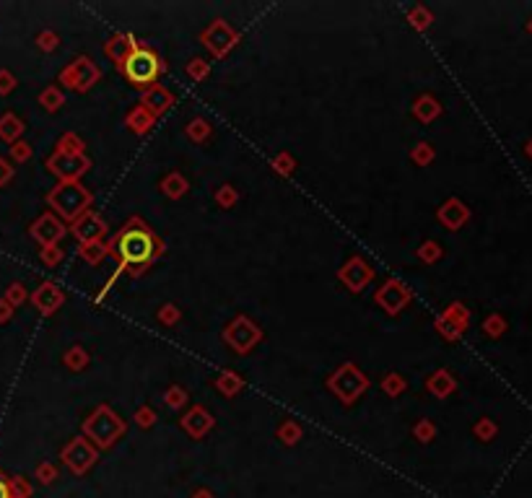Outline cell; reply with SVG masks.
Masks as SVG:
<instances>
[{
	"instance_id": "ac0fdd59",
	"label": "cell",
	"mask_w": 532,
	"mask_h": 498,
	"mask_svg": "<svg viewBox=\"0 0 532 498\" xmlns=\"http://www.w3.org/2000/svg\"><path fill=\"white\" fill-rule=\"evenodd\" d=\"M135 47H138V42H135V36H133V34H115L107 42L104 52H107V57L115 63L117 71H120V68H123V63H125V57L135 50Z\"/></svg>"
},
{
	"instance_id": "5bb4252c",
	"label": "cell",
	"mask_w": 532,
	"mask_h": 498,
	"mask_svg": "<svg viewBox=\"0 0 532 498\" xmlns=\"http://www.w3.org/2000/svg\"><path fill=\"white\" fill-rule=\"evenodd\" d=\"M140 101H143L140 107L148 109L153 117H161V114L169 112V107L174 104V96H172V91H169L166 86L153 83V86H148V88H143V96H140Z\"/></svg>"
},
{
	"instance_id": "30bf717a",
	"label": "cell",
	"mask_w": 532,
	"mask_h": 498,
	"mask_svg": "<svg viewBox=\"0 0 532 498\" xmlns=\"http://www.w3.org/2000/svg\"><path fill=\"white\" fill-rule=\"evenodd\" d=\"M47 169L52 174H58L63 182H78L91 169V161L83 153L81 156H71V153H58L55 151V156H50V161H47Z\"/></svg>"
},
{
	"instance_id": "ab89813d",
	"label": "cell",
	"mask_w": 532,
	"mask_h": 498,
	"mask_svg": "<svg viewBox=\"0 0 532 498\" xmlns=\"http://www.w3.org/2000/svg\"><path fill=\"white\" fill-rule=\"evenodd\" d=\"M278 436H281L283 444H296L299 439H302V428L296 426L294 420H286V423L278 428Z\"/></svg>"
},
{
	"instance_id": "11a10c76",
	"label": "cell",
	"mask_w": 532,
	"mask_h": 498,
	"mask_svg": "<svg viewBox=\"0 0 532 498\" xmlns=\"http://www.w3.org/2000/svg\"><path fill=\"white\" fill-rule=\"evenodd\" d=\"M11 86H14V83H11V78H8V76H0V91H8Z\"/></svg>"
},
{
	"instance_id": "1f68e13d",
	"label": "cell",
	"mask_w": 532,
	"mask_h": 498,
	"mask_svg": "<svg viewBox=\"0 0 532 498\" xmlns=\"http://www.w3.org/2000/svg\"><path fill=\"white\" fill-rule=\"evenodd\" d=\"M408 19H410V24L418 29V31H426V29L431 26V21H434V14L429 11L426 6H416L413 11L408 14Z\"/></svg>"
},
{
	"instance_id": "4316f807",
	"label": "cell",
	"mask_w": 532,
	"mask_h": 498,
	"mask_svg": "<svg viewBox=\"0 0 532 498\" xmlns=\"http://www.w3.org/2000/svg\"><path fill=\"white\" fill-rule=\"evenodd\" d=\"M88 361H91V356H88L81 345H73V348L65 353V366L71 371H83L88 366Z\"/></svg>"
},
{
	"instance_id": "44dd1931",
	"label": "cell",
	"mask_w": 532,
	"mask_h": 498,
	"mask_svg": "<svg viewBox=\"0 0 532 498\" xmlns=\"http://www.w3.org/2000/svg\"><path fill=\"white\" fill-rule=\"evenodd\" d=\"M125 125H128L135 136H145V133L156 125V117H153L148 109H143L140 104H138L135 109H130V112H128V117H125Z\"/></svg>"
},
{
	"instance_id": "60d3db41",
	"label": "cell",
	"mask_w": 532,
	"mask_h": 498,
	"mask_svg": "<svg viewBox=\"0 0 532 498\" xmlns=\"http://www.w3.org/2000/svg\"><path fill=\"white\" fill-rule=\"evenodd\" d=\"M237 200H239V193L231 185H223V187H218V190H216V203L221 208H231Z\"/></svg>"
},
{
	"instance_id": "9a60e30c",
	"label": "cell",
	"mask_w": 532,
	"mask_h": 498,
	"mask_svg": "<svg viewBox=\"0 0 532 498\" xmlns=\"http://www.w3.org/2000/svg\"><path fill=\"white\" fill-rule=\"evenodd\" d=\"M436 215H439V221H441V226H446L449 231H457V228H462L468 223L470 208L465 205L460 198H449L444 205L439 208Z\"/></svg>"
},
{
	"instance_id": "83f0119b",
	"label": "cell",
	"mask_w": 532,
	"mask_h": 498,
	"mask_svg": "<svg viewBox=\"0 0 532 498\" xmlns=\"http://www.w3.org/2000/svg\"><path fill=\"white\" fill-rule=\"evenodd\" d=\"M436 332H441V337H444V340H460L465 330H462L457 322H452L449 317H444V314H441V317H436Z\"/></svg>"
},
{
	"instance_id": "9f6ffc18",
	"label": "cell",
	"mask_w": 532,
	"mask_h": 498,
	"mask_svg": "<svg viewBox=\"0 0 532 498\" xmlns=\"http://www.w3.org/2000/svg\"><path fill=\"white\" fill-rule=\"evenodd\" d=\"M8 174H11V169H8V166L3 164V161H0V179H6Z\"/></svg>"
},
{
	"instance_id": "d4e9b609",
	"label": "cell",
	"mask_w": 532,
	"mask_h": 498,
	"mask_svg": "<svg viewBox=\"0 0 532 498\" xmlns=\"http://www.w3.org/2000/svg\"><path fill=\"white\" fill-rule=\"evenodd\" d=\"M78 255L83 257V263L99 265L101 260L109 255V249H107V244H104V242H88V244H81Z\"/></svg>"
},
{
	"instance_id": "816d5d0a",
	"label": "cell",
	"mask_w": 532,
	"mask_h": 498,
	"mask_svg": "<svg viewBox=\"0 0 532 498\" xmlns=\"http://www.w3.org/2000/svg\"><path fill=\"white\" fill-rule=\"evenodd\" d=\"M0 498H11V485L3 477H0Z\"/></svg>"
},
{
	"instance_id": "8d00e7d4",
	"label": "cell",
	"mask_w": 532,
	"mask_h": 498,
	"mask_svg": "<svg viewBox=\"0 0 532 498\" xmlns=\"http://www.w3.org/2000/svg\"><path fill=\"white\" fill-rule=\"evenodd\" d=\"M434 156H436V153H434L431 143H418L416 148L410 151V158H413L418 166H429L434 161Z\"/></svg>"
},
{
	"instance_id": "e575fe53",
	"label": "cell",
	"mask_w": 532,
	"mask_h": 498,
	"mask_svg": "<svg viewBox=\"0 0 532 498\" xmlns=\"http://www.w3.org/2000/svg\"><path fill=\"white\" fill-rule=\"evenodd\" d=\"M441 255H444V249H441V244L439 242H424L421 247H418V257H421L426 265L441 260Z\"/></svg>"
},
{
	"instance_id": "d6986e66",
	"label": "cell",
	"mask_w": 532,
	"mask_h": 498,
	"mask_svg": "<svg viewBox=\"0 0 532 498\" xmlns=\"http://www.w3.org/2000/svg\"><path fill=\"white\" fill-rule=\"evenodd\" d=\"M63 301H65L63 291H60L55 283H42L34 293V306L42 314L58 312V306H63Z\"/></svg>"
},
{
	"instance_id": "c3c4849f",
	"label": "cell",
	"mask_w": 532,
	"mask_h": 498,
	"mask_svg": "<svg viewBox=\"0 0 532 498\" xmlns=\"http://www.w3.org/2000/svg\"><path fill=\"white\" fill-rule=\"evenodd\" d=\"M63 260V249L58 247H44L42 249V263L44 265H58Z\"/></svg>"
},
{
	"instance_id": "ffe728a7",
	"label": "cell",
	"mask_w": 532,
	"mask_h": 498,
	"mask_svg": "<svg viewBox=\"0 0 532 498\" xmlns=\"http://www.w3.org/2000/svg\"><path fill=\"white\" fill-rule=\"evenodd\" d=\"M426 390L431 392L434 397L444 400V397H449L454 390H457V379H454L446 369H439V371H434L431 377L426 379Z\"/></svg>"
},
{
	"instance_id": "6da1fadb",
	"label": "cell",
	"mask_w": 532,
	"mask_h": 498,
	"mask_svg": "<svg viewBox=\"0 0 532 498\" xmlns=\"http://www.w3.org/2000/svg\"><path fill=\"white\" fill-rule=\"evenodd\" d=\"M107 249L109 255L117 257V263L123 265L125 270L140 275L156 257L164 255V242L153 234L145 221L130 218L123 231L112 236V242H107Z\"/></svg>"
},
{
	"instance_id": "f546056e",
	"label": "cell",
	"mask_w": 532,
	"mask_h": 498,
	"mask_svg": "<svg viewBox=\"0 0 532 498\" xmlns=\"http://www.w3.org/2000/svg\"><path fill=\"white\" fill-rule=\"evenodd\" d=\"M58 153H71V156H81L83 153V141L76 133H65L58 143Z\"/></svg>"
},
{
	"instance_id": "836d02e7",
	"label": "cell",
	"mask_w": 532,
	"mask_h": 498,
	"mask_svg": "<svg viewBox=\"0 0 532 498\" xmlns=\"http://www.w3.org/2000/svg\"><path fill=\"white\" fill-rule=\"evenodd\" d=\"M42 104H44V109H50V112H58V109L65 104L63 91H60L58 86H50V88H44V91H42Z\"/></svg>"
},
{
	"instance_id": "ba28073f",
	"label": "cell",
	"mask_w": 532,
	"mask_h": 498,
	"mask_svg": "<svg viewBox=\"0 0 532 498\" xmlns=\"http://www.w3.org/2000/svg\"><path fill=\"white\" fill-rule=\"evenodd\" d=\"M200 39H203V44L213 52V57H218V60H221V57H226L231 50H234V47H237L239 34L229 26V24L223 21V19H216V21L210 24L205 31H203Z\"/></svg>"
},
{
	"instance_id": "f35d334b",
	"label": "cell",
	"mask_w": 532,
	"mask_h": 498,
	"mask_svg": "<svg viewBox=\"0 0 532 498\" xmlns=\"http://www.w3.org/2000/svg\"><path fill=\"white\" fill-rule=\"evenodd\" d=\"M496 431H498L496 423H493L491 418H481L478 423H475V436H478L481 442H491V439L496 436Z\"/></svg>"
},
{
	"instance_id": "52a82bcc",
	"label": "cell",
	"mask_w": 532,
	"mask_h": 498,
	"mask_svg": "<svg viewBox=\"0 0 532 498\" xmlns=\"http://www.w3.org/2000/svg\"><path fill=\"white\" fill-rule=\"evenodd\" d=\"M260 337H262V330H260L250 317H245V314L234 317L229 327L223 330V340H226V345H231V348L237 350V353H242V356L250 353V350L257 345Z\"/></svg>"
},
{
	"instance_id": "7c38bea8",
	"label": "cell",
	"mask_w": 532,
	"mask_h": 498,
	"mask_svg": "<svg viewBox=\"0 0 532 498\" xmlns=\"http://www.w3.org/2000/svg\"><path fill=\"white\" fill-rule=\"evenodd\" d=\"M71 231L81 244L101 242L104 234H107V221H104L99 213H94V210H86L81 218H76V221L71 223Z\"/></svg>"
},
{
	"instance_id": "680465c9",
	"label": "cell",
	"mask_w": 532,
	"mask_h": 498,
	"mask_svg": "<svg viewBox=\"0 0 532 498\" xmlns=\"http://www.w3.org/2000/svg\"><path fill=\"white\" fill-rule=\"evenodd\" d=\"M525 153H527V156L532 158V141H530V143H527V146H525Z\"/></svg>"
},
{
	"instance_id": "4fadbf2b",
	"label": "cell",
	"mask_w": 532,
	"mask_h": 498,
	"mask_svg": "<svg viewBox=\"0 0 532 498\" xmlns=\"http://www.w3.org/2000/svg\"><path fill=\"white\" fill-rule=\"evenodd\" d=\"M63 459L73 472H86L96 459V449L88 444V439L78 436V439H73V442L63 449Z\"/></svg>"
},
{
	"instance_id": "7bdbcfd3",
	"label": "cell",
	"mask_w": 532,
	"mask_h": 498,
	"mask_svg": "<svg viewBox=\"0 0 532 498\" xmlns=\"http://www.w3.org/2000/svg\"><path fill=\"white\" fill-rule=\"evenodd\" d=\"M413 434L418 436V442L429 444V442L434 439V436H436V426H434L431 420H426V418H424V420H418V423H416V431H413Z\"/></svg>"
},
{
	"instance_id": "8fae6325",
	"label": "cell",
	"mask_w": 532,
	"mask_h": 498,
	"mask_svg": "<svg viewBox=\"0 0 532 498\" xmlns=\"http://www.w3.org/2000/svg\"><path fill=\"white\" fill-rule=\"evenodd\" d=\"M338 278L348 291L361 293L372 280H374V270H372V265H367L361 257H351V260L338 270Z\"/></svg>"
},
{
	"instance_id": "8992f818",
	"label": "cell",
	"mask_w": 532,
	"mask_h": 498,
	"mask_svg": "<svg viewBox=\"0 0 532 498\" xmlns=\"http://www.w3.org/2000/svg\"><path fill=\"white\" fill-rule=\"evenodd\" d=\"M99 78H101V71L96 68L94 60L86 55L76 57V60L60 73V83H65L68 88H73V91H78V93H86Z\"/></svg>"
},
{
	"instance_id": "603a6c76",
	"label": "cell",
	"mask_w": 532,
	"mask_h": 498,
	"mask_svg": "<svg viewBox=\"0 0 532 498\" xmlns=\"http://www.w3.org/2000/svg\"><path fill=\"white\" fill-rule=\"evenodd\" d=\"M188 187L190 182L185 177H182L180 171H172V174H166L164 182H161V193L166 195V198H172V200H180L182 195L188 193Z\"/></svg>"
},
{
	"instance_id": "f6af8a7d",
	"label": "cell",
	"mask_w": 532,
	"mask_h": 498,
	"mask_svg": "<svg viewBox=\"0 0 532 498\" xmlns=\"http://www.w3.org/2000/svg\"><path fill=\"white\" fill-rule=\"evenodd\" d=\"M135 423L140 428H151L153 423H156V413H153V407H148V405L138 407V410H135Z\"/></svg>"
},
{
	"instance_id": "6f0895ef",
	"label": "cell",
	"mask_w": 532,
	"mask_h": 498,
	"mask_svg": "<svg viewBox=\"0 0 532 498\" xmlns=\"http://www.w3.org/2000/svg\"><path fill=\"white\" fill-rule=\"evenodd\" d=\"M195 498H210V493L208 491H198V493H195Z\"/></svg>"
},
{
	"instance_id": "ee69618b",
	"label": "cell",
	"mask_w": 532,
	"mask_h": 498,
	"mask_svg": "<svg viewBox=\"0 0 532 498\" xmlns=\"http://www.w3.org/2000/svg\"><path fill=\"white\" fill-rule=\"evenodd\" d=\"M273 169L278 171V174H291V171L296 169V161H294V156L291 153H278V156L273 158Z\"/></svg>"
},
{
	"instance_id": "74e56055",
	"label": "cell",
	"mask_w": 532,
	"mask_h": 498,
	"mask_svg": "<svg viewBox=\"0 0 532 498\" xmlns=\"http://www.w3.org/2000/svg\"><path fill=\"white\" fill-rule=\"evenodd\" d=\"M382 390H384V395H389V397H397V395L405 390V379L400 377V374H387V377L382 379Z\"/></svg>"
},
{
	"instance_id": "9c48e42d",
	"label": "cell",
	"mask_w": 532,
	"mask_h": 498,
	"mask_svg": "<svg viewBox=\"0 0 532 498\" xmlns=\"http://www.w3.org/2000/svg\"><path fill=\"white\" fill-rule=\"evenodd\" d=\"M374 299L387 314H400V312H403V306L410 304V299H413V291H410L403 280L389 278V280H384V283H382V288L377 291Z\"/></svg>"
},
{
	"instance_id": "91938a15",
	"label": "cell",
	"mask_w": 532,
	"mask_h": 498,
	"mask_svg": "<svg viewBox=\"0 0 532 498\" xmlns=\"http://www.w3.org/2000/svg\"><path fill=\"white\" fill-rule=\"evenodd\" d=\"M527 31H530V34H532V19H530V24H527Z\"/></svg>"
},
{
	"instance_id": "4dcf8cb0",
	"label": "cell",
	"mask_w": 532,
	"mask_h": 498,
	"mask_svg": "<svg viewBox=\"0 0 532 498\" xmlns=\"http://www.w3.org/2000/svg\"><path fill=\"white\" fill-rule=\"evenodd\" d=\"M444 317H449L452 322H457L462 330H468L470 325V312H468V306L460 304V301H454V304H449L444 309Z\"/></svg>"
},
{
	"instance_id": "277c9868",
	"label": "cell",
	"mask_w": 532,
	"mask_h": 498,
	"mask_svg": "<svg viewBox=\"0 0 532 498\" xmlns=\"http://www.w3.org/2000/svg\"><path fill=\"white\" fill-rule=\"evenodd\" d=\"M91 193L81 182H60L50 195H47V203H50L65 221H76L91 208Z\"/></svg>"
},
{
	"instance_id": "7a4b0ae2",
	"label": "cell",
	"mask_w": 532,
	"mask_h": 498,
	"mask_svg": "<svg viewBox=\"0 0 532 498\" xmlns=\"http://www.w3.org/2000/svg\"><path fill=\"white\" fill-rule=\"evenodd\" d=\"M125 420L112 410L109 405H99L91 410L86 420H83V434L91 444L99 449H109L112 444L125 434Z\"/></svg>"
},
{
	"instance_id": "484cf974",
	"label": "cell",
	"mask_w": 532,
	"mask_h": 498,
	"mask_svg": "<svg viewBox=\"0 0 532 498\" xmlns=\"http://www.w3.org/2000/svg\"><path fill=\"white\" fill-rule=\"evenodd\" d=\"M185 133H188V138L193 143H203L210 138V122L203 120V117H195V120H190V125L185 128Z\"/></svg>"
},
{
	"instance_id": "5b68a950",
	"label": "cell",
	"mask_w": 532,
	"mask_h": 498,
	"mask_svg": "<svg viewBox=\"0 0 532 498\" xmlns=\"http://www.w3.org/2000/svg\"><path fill=\"white\" fill-rule=\"evenodd\" d=\"M327 387L343 405H351L369 390V377L356 363H343L332 371V377L327 379Z\"/></svg>"
},
{
	"instance_id": "d590c367",
	"label": "cell",
	"mask_w": 532,
	"mask_h": 498,
	"mask_svg": "<svg viewBox=\"0 0 532 498\" xmlns=\"http://www.w3.org/2000/svg\"><path fill=\"white\" fill-rule=\"evenodd\" d=\"M164 402H166V405H169V407H172V410H182V405L188 402V392L182 390L180 385H172V387H169V390H166Z\"/></svg>"
},
{
	"instance_id": "b9f144b4",
	"label": "cell",
	"mask_w": 532,
	"mask_h": 498,
	"mask_svg": "<svg viewBox=\"0 0 532 498\" xmlns=\"http://www.w3.org/2000/svg\"><path fill=\"white\" fill-rule=\"evenodd\" d=\"M180 317H182V312L174 304H164L158 309V322H161V325H169V327H172V325L180 322Z\"/></svg>"
},
{
	"instance_id": "e0dca14e",
	"label": "cell",
	"mask_w": 532,
	"mask_h": 498,
	"mask_svg": "<svg viewBox=\"0 0 532 498\" xmlns=\"http://www.w3.org/2000/svg\"><path fill=\"white\" fill-rule=\"evenodd\" d=\"M31 234H34V239H39L44 247H58V242L65 236V226L52 213H44L42 218L34 223Z\"/></svg>"
},
{
	"instance_id": "bcb514c9",
	"label": "cell",
	"mask_w": 532,
	"mask_h": 498,
	"mask_svg": "<svg viewBox=\"0 0 532 498\" xmlns=\"http://www.w3.org/2000/svg\"><path fill=\"white\" fill-rule=\"evenodd\" d=\"M36 44H39L44 52H52L60 44V39H58V34H55V31H42V34H39V39H36Z\"/></svg>"
},
{
	"instance_id": "7402d4cb",
	"label": "cell",
	"mask_w": 532,
	"mask_h": 498,
	"mask_svg": "<svg viewBox=\"0 0 532 498\" xmlns=\"http://www.w3.org/2000/svg\"><path fill=\"white\" fill-rule=\"evenodd\" d=\"M413 114H416L421 122H434L441 114V104H439L436 96H431V93H421L416 99V104H413Z\"/></svg>"
},
{
	"instance_id": "681fc988",
	"label": "cell",
	"mask_w": 532,
	"mask_h": 498,
	"mask_svg": "<svg viewBox=\"0 0 532 498\" xmlns=\"http://www.w3.org/2000/svg\"><path fill=\"white\" fill-rule=\"evenodd\" d=\"M0 130H3V136H6V138H16L19 133H21V122L14 120V117H6V120H3V128H0Z\"/></svg>"
},
{
	"instance_id": "cb8c5ba5",
	"label": "cell",
	"mask_w": 532,
	"mask_h": 498,
	"mask_svg": "<svg viewBox=\"0 0 532 498\" xmlns=\"http://www.w3.org/2000/svg\"><path fill=\"white\" fill-rule=\"evenodd\" d=\"M245 387V379L239 377L237 371H223L221 377L216 379V390L221 392V395H226V397H237L239 390Z\"/></svg>"
},
{
	"instance_id": "db71d44e",
	"label": "cell",
	"mask_w": 532,
	"mask_h": 498,
	"mask_svg": "<svg viewBox=\"0 0 532 498\" xmlns=\"http://www.w3.org/2000/svg\"><path fill=\"white\" fill-rule=\"evenodd\" d=\"M11 299H16V301L24 299V288H21V285H14V288H11Z\"/></svg>"
},
{
	"instance_id": "f5cc1de1",
	"label": "cell",
	"mask_w": 532,
	"mask_h": 498,
	"mask_svg": "<svg viewBox=\"0 0 532 498\" xmlns=\"http://www.w3.org/2000/svg\"><path fill=\"white\" fill-rule=\"evenodd\" d=\"M39 475H42V480H44V483H47V480H52V475H55V470H52V467H47V464H44L42 470H39Z\"/></svg>"
},
{
	"instance_id": "3957f363",
	"label": "cell",
	"mask_w": 532,
	"mask_h": 498,
	"mask_svg": "<svg viewBox=\"0 0 532 498\" xmlns=\"http://www.w3.org/2000/svg\"><path fill=\"white\" fill-rule=\"evenodd\" d=\"M164 68L166 65L158 60V55L151 50V47L138 44L135 50L125 57L120 73H123L133 86H138V88H148V86L156 83L158 73H164Z\"/></svg>"
},
{
	"instance_id": "7dc6e473",
	"label": "cell",
	"mask_w": 532,
	"mask_h": 498,
	"mask_svg": "<svg viewBox=\"0 0 532 498\" xmlns=\"http://www.w3.org/2000/svg\"><path fill=\"white\" fill-rule=\"evenodd\" d=\"M123 270H125V268H123V265H120V268H117V270H115V273H112V275L107 278V283L101 285V291H99V293H96V296H94V301H96V304H99V301L104 299V296H107L109 291H112V285H115V280H117V278H120V273H123Z\"/></svg>"
},
{
	"instance_id": "2e32d148",
	"label": "cell",
	"mask_w": 532,
	"mask_h": 498,
	"mask_svg": "<svg viewBox=\"0 0 532 498\" xmlns=\"http://www.w3.org/2000/svg\"><path fill=\"white\" fill-rule=\"evenodd\" d=\"M213 423H216L213 415H210L203 405H193L188 413L182 415V428H185L193 439H200V436L208 434L210 428H213Z\"/></svg>"
},
{
	"instance_id": "f907efd6",
	"label": "cell",
	"mask_w": 532,
	"mask_h": 498,
	"mask_svg": "<svg viewBox=\"0 0 532 498\" xmlns=\"http://www.w3.org/2000/svg\"><path fill=\"white\" fill-rule=\"evenodd\" d=\"M14 156L16 158H26V156H29V146H26V143H19V146L14 148Z\"/></svg>"
},
{
	"instance_id": "f1b7e54d",
	"label": "cell",
	"mask_w": 532,
	"mask_h": 498,
	"mask_svg": "<svg viewBox=\"0 0 532 498\" xmlns=\"http://www.w3.org/2000/svg\"><path fill=\"white\" fill-rule=\"evenodd\" d=\"M483 332L496 340V337H501V335L506 332V320H503L501 314H496V312L488 314V317L483 320Z\"/></svg>"
},
{
	"instance_id": "d6a6232c",
	"label": "cell",
	"mask_w": 532,
	"mask_h": 498,
	"mask_svg": "<svg viewBox=\"0 0 532 498\" xmlns=\"http://www.w3.org/2000/svg\"><path fill=\"white\" fill-rule=\"evenodd\" d=\"M188 76L195 81V83H203V81L210 76V65L205 63V60H200V57H193L188 63Z\"/></svg>"
}]
</instances>
